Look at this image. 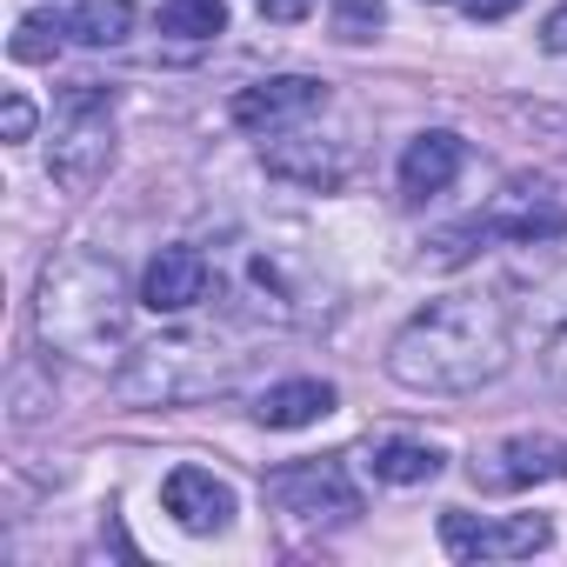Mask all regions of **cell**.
Returning <instances> with one entry per match:
<instances>
[{"label":"cell","instance_id":"6da1fadb","mask_svg":"<svg viewBox=\"0 0 567 567\" xmlns=\"http://www.w3.org/2000/svg\"><path fill=\"white\" fill-rule=\"evenodd\" d=\"M507 308L494 295H441L427 301L388 348V374L414 394H467L507 368Z\"/></svg>","mask_w":567,"mask_h":567},{"label":"cell","instance_id":"7a4b0ae2","mask_svg":"<svg viewBox=\"0 0 567 567\" xmlns=\"http://www.w3.org/2000/svg\"><path fill=\"white\" fill-rule=\"evenodd\" d=\"M34 328H41V341L61 348V354L107 361V348H114L121 328H127L114 260H101V254L48 260V274H41V301H34Z\"/></svg>","mask_w":567,"mask_h":567},{"label":"cell","instance_id":"3957f363","mask_svg":"<svg viewBox=\"0 0 567 567\" xmlns=\"http://www.w3.org/2000/svg\"><path fill=\"white\" fill-rule=\"evenodd\" d=\"M114 161V127H107V94L94 81H81L68 101H61V121H54V147H48V174L68 187V194H87L101 181V167Z\"/></svg>","mask_w":567,"mask_h":567},{"label":"cell","instance_id":"277c9868","mask_svg":"<svg viewBox=\"0 0 567 567\" xmlns=\"http://www.w3.org/2000/svg\"><path fill=\"white\" fill-rule=\"evenodd\" d=\"M267 494H274L280 514H295L308 527H348L361 514V494L341 474V461H295V467L267 474Z\"/></svg>","mask_w":567,"mask_h":567},{"label":"cell","instance_id":"5b68a950","mask_svg":"<svg viewBox=\"0 0 567 567\" xmlns=\"http://www.w3.org/2000/svg\"><path fill=\"white\" fill-rule=\"evenodd\" d=\"M441 540L454 560H520L547 547V520L540 514H514V520H474L461 507L441 514Z\"/></svg>","mask_w":567,"mask_h":567},{"label":"cell","instance_id":"8992f818","mask_svg":"<svg viewBox=\"0 0 567 567\" xmlns=\"http://www.w3.org/2000/svg\"><path fill=\"white\" fill-rule=\"evenodd\" d=\"M474 227H481V234H507V240H554V234H567V207H560L547 187L514 181L507 194H494V207H487Z\"/></svg>","mask_w":567,"mask_h":567},{"label":"cell","instance_id":"52a82bcc","mask_svg":"<svg viewBox=\"0 0 567 567\" xmlns=\"http://www.w3.org/2000/svg\"><path fill=\"white\" fill-rule=\"evenodd\" d=\"M207 295V254L200 247H161L141 274V301L154 315H187Z\"/></svg>","mask_w":567,"mask_h":567},{"label":"cell","instance_id":"ba28073f","mask_svg":"<svg viewBox=\"0 0 567 567\" xmlns=\"http://www.w3.org/2000/svg\"><path fill=\"white\" fill-rule=\"evenodd\" d=\"M321 107V81H308V74H280V81H260V87H240L234 94V121L240 127H295V121H308Z\"/></svg>","mask_w":567,"mask_h":567},{"label":"cell","instance_id":"9c48e42d","mask_svg":"<svg viewBox=\"0 0 567 567\" xmlns=\"http://www.w3.org/2000/svg\"><path fill=\"white\" fill-rule=\"evenodd\" d=\"M161 501H167V514H174L187 534H220V527L234 520V487L214 481L207 467H174L167 487H161Z\"/></svg>","mask_w":567,"mask_h":567},{"label":"cell","instance_id":"30bf717a","mask_svg":"<svg viewBox=\"0 0 567 567\" xmlns=\"http://www.w3.org/2000/svg\"><path fill=\"white\" fill-rule=\"evenodd\" d=\"M461 161H467V141H461V134H447V127L414 134L408 154H401V194H408V200H434V194H447L454 174H461Z\"/></svg>","mask_w":567,"mask_h":567},{"label":"cell","instance_id":"8fae6325","mask_svg":"<svg viewBox=\"0 0 567 567\" xmlns=\"http://www.w3.org/2000/svg\"><path fill=\"white\" fill-rule=\"evenodd\" d=\"M567 474V441H547V434H514L494 447V467H487V487H527V481H554Z\"/></svg>","mask_w":567,"mask_h":567},{"label":"cell","instance_id":"7c38bea8","mask_svg":"<svg viewBox=\"0 0 567 567\" xmlns=\"http://www.w3.org/2000/svg\"><path fill=\"white\" fill-rule=\"evenodd\" d=\"M334 401H341V394H334L328 381H280V388H267V394L254 401V421L288 434V427H315V421H328Z\"/></svg>","mask_w":567,"mask_h":567},{"label":"cell","instance_id":"4fadbf2b","mask_svg":"<svg viewBox=\"0 0 567 567\" xmlns=\"http://www.w3.org/2000/svg\"><path fill=\"white\" fill-rule=\"evenodd\" d=\"M361 467H368L374 481H388V487H427V481L441 474V447H427V441H401V434H388V441H368V454H361Z\"/></svg>","mask_w":567,"mask_h":567},{"label":"cell","instance_id":"5bb4252c","mask_svg":"<svg viewBox=\"0 0 567 567\" xmlns=\"http://www.w3.org/2000/svg\"><path fill=\"white\" fill-rule=\"evenodd\" d=\"M68 34L87 41V48H121L134 34V8H127V0H74Z\"/></svg>","mask_w":567,"mask_h":567},{"label":"cell","instance_id":"9a60e30c","mask_svg":"<svg viewBox=\"0 0 567 567\" xmlns=\"http://www.w3.org/2000/svg\"><path fill=\"white\" fill-rule=\"evenodd\" d=\"M161 34H174V41L227 34V0H167V8H161Z\"/></svg>","mask_w":567,"mask_h":567},{"label":"cell","instance_id":"2e32d148","mask_svg":"<svg viewBox=\"0 0 567 567\" xmlns=\"http://www.w3.org/2000/svg\"><path fill=\"white\" fill-rule=\"evenodd\" d=\"M54 48H61V28L48 14H28L14 28V61H54Z\"/></svg>","mask_w":567,"mask_h":567},{"label":"cell","instance_id":"e0dca14e","mask_svg":"<svg viewBox=\"0 0 567 567\" xmlns=\"http://www.w3.org/2000/svg\"><path fill=\"white\" fill-rule=\"evenodd\" d=\"M381 28V0H341V41H368Z\"/></svg>","mask_w":567,"mask_h":567},{"label":"cell","instance_id":"ac0fdd59","mask_svg":"<svg viewBox=\"0 0 567 567\" xmlns=\"http://www.w3.org/2000/svg\"><path fill=\"white\" fill-rule=\"evenodd\" d=\"M0 127H8V141H28V134H34V107H28V94H8V114H0Z\"/></svg>","mask_w":567,"mask_h":567},{"label":"cell","instance_id":"d6986e66","mask_svg":"<svg viewBox=\"0 0 567 567\" xmlns=\"http://www.w3.org/2000/svg\"><path fill=\"white\" fill-rule=\"evenodd\" d=\"M540 48H547V54H567V0L540 21Z\"/></svg>","mask_w":567,"mask_h":567},{"label":"cell","instance_id":"ffe728a7","mask_svg":"<svg viewBox=\"0 0 567 567\" xmlns=\"http://www.w3.org/2000/svg\"><path fill=\"white\" fill-rule=\"evenodd\" d=\"M308 8H315V0H260L267 21H308Z\"/></svg>","mask_w":567,"mask_h":567},{"label":"cell","instance_id":"44dd1931","mask_svg":"<svg viewBox=\"0 0 567 567\" xmlns=\"http://www.w3.org/2000/svg\"><path fill=\"white\" fill-rule=\"evenodd\" d=\"M514 8H520V0H467L474 21H501V14H514Z\"/></svg>","mask_w":567,"mask_h":567},{"label":"cell","instance_id":"7402d4cb","mask_svg":"<svg viewBox=\"0 0 567 567\" xmlns=\"http://www.w3.org/2000/svg\"><path fill=\"white\" fill-rule=\"evenodd\" d=\"M547 361H554V381H560V388H567V328H560V334H554V348H547Z\"/></svg>","mask_w":567,"mask_h":567}]
</instances>
